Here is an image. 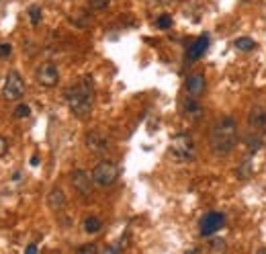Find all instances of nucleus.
Wrapping results in <instances>:
<instances>
[{
	"mask_svg": "<svg viewBox=\"0 0 266 254\" xmlns=\"http://www.w3.org/2000/svg\"><path fill=\"white\" fill-rule=\"evenodd\" d=\"M260 134H262V132H250V134H248L246 144H248V148H250V152H258L260 148H262L264 140H262V136H260Z\"/></svg>",
	"mask_w": 266,
	"mask_h": 254,
	"instance_id": "17",
	"label": "nucleus"
},
{
	"mask_svg": "<svg viewBox=\"0 0 266 254\" xmlns=\"http://www.w3.org/2000/svg\"><path fill=\"white\" fill-rule=\"evenodd\" d=\"M182 111H184V115H186L188 119H192V121H198V119L203 117V107L196 102V98H194V96H188V98H184Z\"/></svg>",
	"mask_w": 266,
	"mask_h": 254,
	"instance_id": "13",
	"label": "nucleus"
},
{
	"mask_svg": "<svg viewBox=\"0 0 266 254\" xmlns=\"http://www.w3.org/2000/svg\"><path fill=\"white\" fill-rule=\"evenodd\" d=\"M82 228H84L86 234H98V232L102 230V222H100L96 216H88V218L84 220Z\"/></svg>",
	"mask_w": 266,
	"mask_h": 254,
	"instance_id": "15",
	"label": "nucleus"
},
{
	"mask_svg": "<svg viewBox=\"0 0 266 254\" xmlns=\"http://www.w3.org/2000/svg\"><path fill=\"white\" fill-rule=\"evenodd\" d=\"M25 254H39V250H37V246H35V244H29V246H27V250H25Z\"/></svg>",
	"mask_w": 266,
	"mask_h": 254,
	"instance_id": "26",
	"label": "nucleus"
},
{
	"mask_svg": "<svg viewBox=\"0 0 266 254\" xmlns=\"http://www.w3.org/2000/svg\"><path fill=\"white\" fill-rule=\"evenodd\" d=\"M205 76L201 74V72H194V74H190L188 78H186V82H184V88H186V92H188V96H201L203 92H205Z\"/></svg>",
	"mask_w": 266,
	"mask_h": 254,
	"instance_id": "11",
	"label": "nucleus"
},
{
	"mask_svg": "<svg viewBox=\"0 0 266 254\" xmlns=\"http://www.w3.org/2000/svg\"><path fill=\"white\" fill-rule=\"evenodd\" d=\"M41 14H43V12H41V8H39L37 4H31V6H29V20H31L33 27H37V25L41 23Z\"/></svg>",
	"mask_w": 266,
	"mask_h": 254,
	"instance_id": "20",
	"label": "nucleus"
},
{
	"mask_svg": "<svg viewBox=\"0 0 266 254\" xmlns=\"http://www.w3.org/2000/svg\"><path fill=\"white\" fill-rule=\"evenodd\" d=\"M37 82L41 84L43 88H54L56 84L60 82V70L54 62H43L41 66L37 68Z\"/></svg>",
	"mask_w": 266,
	"mask_h": 254,
	"instance_id": "6",
	"label": "nucleus"
},
{
	"mask_svg": "<svg viewBox=\"0 0 266 254\" xmlns=\"http://www.w3.org/2000/svg\"><path fill=\"white\" fill-rule=\"evenodd\" d=\"M226 226V216L221 214V211H209V214L201 220V236H213L217 234V232Z\"/></svg>",
	"mask_w": 266,
	"mask_h": 254,
	"instance_id": "7",
	"label": "nucleus"
},
{
	"mask_svg": "<svg viewBox=\"0 0 266 254\" xmlns=\"http://www.w3.org/2000/svg\"><path fill=\"white\" fill-rule=\"evenodd\" d=\"M64 98L66 102H68L70 111L84 119L90 115L92 107H94V86H92V80L90 78H82L78 80L76 84H72V86L64 92Z\"/></svg>",
	"mask_w": 266,
	"mask_h": 254,
	"instance_id": "2",
	"label": "nucleus"
},
{
	"mask_svg": "<svg viewBox=\"0 0 266 254\" xmlns=\"http://www.w3.org/2000/svg\"><path fill=\"white\" fill-rule=\"evenodd\" d=\"M31 164H33V166H39V156H37V154L31 156Z\"/></svg>",
	"mask_w": 266,
	"mask_h": 254,
	"instance_id": "27",
	"label": "nucleus"
},
{
	"mask_svg": "<svg viewBox=\"0 0 266 254\" xmlns=\"http://www.w3.org/2000/svg\"><path fill=\"white\" fill-rule=\"evenodd\" d=\"M207 48H209V35L196 37L192 44H190L188 52H186V58H188L190 62H194V60H198V58H203V54L207 52Z\"/></svg>",
	"mask_w": 266,
	"mask_h": 254,
	"instance_id": "12",
	"label": "nucleus"
},
{
	"mask_svg": "<svg viewBox=\"0 0 266 254\" xmlns=\"http://www.w3.org/2000/svg\"><path fill=\"white\" fill-rule=\"evenodd\" d=\"M108 4H110V0H90V2H88V6H90L92 10H102Z\"/></svg>",
	"mask_w": 266,
	"mask_h": 254,
	"instance_id": "24",
	"label": "nucleus"
},
{
	"mask_svg": "<svg viewBox=\"0 0 266 254\" xmlns=\"http://www.w3.org/2000/svg\"><path fill=\"white\" fill-rule=\"evenodd\" d=\"M156 27L158 29H170L172 27V16L170 14H160L156 20Z\"/></svg>",
	"mask_w": 266,
	"mask_h": 254,
	"instance_id": "22",
	"label": "nucleus"
},
{
	"mask_svg": "<svg viewBox=\"0 0 266 254\" xmlns=\"http://www.w3.org/2000/svg\"><path fill=\"white\" fill-rule=\"evenodd\" d=\"M10 54H12V46L6 44V41H0V60L10 58Z\"/></svg>",
	"mask_w": 266,
	"mask_h": 254,
	"instance_id": "23",
	"label": "nucleus"
},
{
	"mask_svg": "<svg viewBox=\"0 0 266 254\" xmlns=\"http://www.w3.org/2000/svg\"><path fill=\"white\" fill-rule=\"evenodd\" d=\"M6 152H8V142H6V138L0 136V158H2Z\"/></svg>",
	"mask_w": 266,
	"mask_h": 254,
	"instance_id": "25",
	"label": "nucleus"
},
{
	"mask_svg": "<svg viewBox=\"0 0 266 254\" xmlns=\"http://www.w3.org/2000/svg\"><path fill=\"white\" fill-rule=\"evenodd\" d=\"M238 138H240V132H238V123L232 115H224L219 117L211 132H209V146H211V152L219 158L224 156H230L234 152V148L238 146Z\"/></svg>",
	"mask_w": 266,
	"mask_h": 254,
	"instance_id": "1",
	"label": "nucleus"
},
{
	"mask_svg": "<svg viewBox=\"0 0 266 254\" xmlns=\"http://www.w3.org/2000/svg\"><path fill=\"white\" fill-rule=\"evenodd\" d=\"M248 127L252 132L266 130V104H254L248 113Z\"/></svg>",
	"mask_w": 266,
	"mask_h": 254,
	"instance_id": "10",
	"label": "nucleus"
},
{
	"mask_svg": "<svg viewBox=\"0 0 266 254\" xmlns=\"http://www.w3.org/2000/svg\"><path fill=\"white\" fill-rule=\"evenodd\" d=\"M14 119H29L31 117V107L29 104H25V102H20V104H16L14 107Z\"/></svg>",
	"mask_w": 266,
	"mask_h": 254,
	"instance_id": "19",
	"label": "nucleus"
},
{
	"mask_svg": "<svg viewBox=\"0 0 266 254\" xmlns=\"http://www.w3.org/2000/svg\"><path fill=\"white\" fill-rule=\"evenodd\" d=\"M170 154L174 160L178 162H188L194 158L196 154V148H194V140L190 134L182 132V134H176L170 142Z\"/></svg>",
	"mask_w": 266,
	"mask_h": 254,
	"instance_id": "3",
	"label": "nucleus"
},
{
	"mask_svg": "<svg viewBox=\"0 0 266 254\" xmlns=\"http://www.w3.org/2000/svg\"><path fill=\"white\" fill-rule=\"evenodd\" d=\"M108 146H110L108 138H106L104 134L96 132V130L86 136V148H88V150H90L92 154H104V152L108 150Z\"/></svg>",
	"mask_w": 266,
	"mask_h": 254,
	"instance_id": "9",
	"label": "nucleus"
},
{
	"mask_svg": "<svg viewBox=\"0 0 266 254\" xmlns=\"http://www.w3.org/2000/svg\"><path fill=\"white\" fill-rule=\"evenodd\" d=\"M25 80L23 76H20L16 70H10L4 78V84H2V96L6 100H18V98H23L25 94Z\"/></svg>",
	"mask_w": 266,
	"mask_h": 254,
	"instance_id": "5",
	"label": "nucleus"
},
{
	"mask_svg": "<svg viewBox=\"0 0 266 254\" xmlns=\"http://www.w3.org/2000/svg\"><path fill=\"white\" fill-rule=\"evenodd\" d=\"M184 254H203L201 250H198V248H190V250H186Z\"/></svg>",
	"mask_w": 266,
	"mask_h": 254,
	"instance_id": "28",
	"label": "nucleus"
},
{
	"mask_svg": "<svg viewBox=\"0 0 266 254\" xmlns=\"http://www.w3.org/2000/svg\"><path fill=\"white\" fill-rule=\"evenodd\" d=\"M119 178V166L113 162V160H100L94 168H92V180L96 186H110L115 184Z\"/></svg>",
	"mask_w": 266,
	"mask_h": 254,
	"instance_id": "4",
	"label": "nucleus"
},
{
	"mask_svg": "<svg viewBox=\"0 0 266 254\" xmlns=\"http://www.w3.org/2000/svg\"><path fill=\"white\" fill-rule=\"evenodd\" d=\"M226 250H228V244H226V240L224 238H211V242H209V254H226Z\"/></svg>",
	"mask_w": 266,
	"mask_h": 254,
	"instance_id": "18",
	"label": "nucleus"
},
{
	"mask_svg": "<svg viewBox=\"0 0 266 254\" xmlns=\"http://www.w3.org/2000/svg\"><path fill=\"white\" fill-rule=\"evenodd\" d=\"M70 182H72V186L78 190L80 195H84V197H90V193H92V186H94V180H92V174H88L86 170H74L72 174H70Z\"/></svg>",
	"mask_w": 266,
	"mask_h": 254,
	"instance_id": "8",
	"label": "nucleus"
},
{
	"mask_svg": "<svg viewBox=\"0 0 266 254\" xmlns=\"http://www.w3.org/2000/svg\"><path fill=\"white\" fill-rule=\"evenodd\" d=\"M234 46H236V50H240V52H252V50L258 48V44H256L252 37H238V39L234 41Z\"/></svg>",
	"mask_w": 266,
	"mask_h": 254,
	"instance_id": "16",
	"label": "nucleus"
},
{
	"mask_svg": "<svg viewBox=\"0 0 266 254\" xmlns=\"http://www.w3.org/2000/svg\"><path fill=\"white\" fill-rule=\"evenodd\" d=\"M76 254H98V246L94 242H88V244H80L76 248Z\"/></svg>",
	"mask_w": 266,
	"mask_h": 254,
	"instance_id": "21",
	"label": "nucleus"
},
{
	"mask_svg": "<svg viewBox=\"0 0 266 254\" xmlns=\"http://www.w3.org/2000/svg\"><path fill=\"white\" fill-rule=\"evenodd\" d=\"M254 254H266V248H258Z\"/></svg>",
	"mask_w": 266,
	"mask_h": 254,
	"instance_id": "29",
	"label": "nucleus"
},
{
	"mask_svg": "<svg viewBox=\"0 0 266 254\" xmlns=\"http://www.w3.org/2000/svg\"><path fill=\"white\" fill-rule=\"evenodd\" d=\"M48 205H50L52 211H62V209L66 207V193H64L60 186H56V188L50 190V195H48Z\"/></svg>",
	"mask_w": 266,
	"mask_h": 254,
	"instance_id": "14",
	"label": "nucleus"
}]
</instances>
